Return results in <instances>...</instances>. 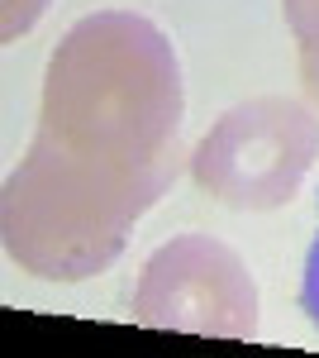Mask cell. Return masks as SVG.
I'll return each instance as SVG.
<instances>
[{
	"mask_svg": "<svg viewBox=\"0 0 319 358\" xmlns=\"http://www.w3.org/2000/svg\"><path fill=\"white\" fill-rule=\"evenodd\" d=\"M43 5H48V0H5V38H20V34L38 20Z\"/></svg>",
	"mask_w": 319,
	"mask_h": 358,
	"instance_id": "cell-7",
	"label": "cell"
},
{
	"mask_svg": "<svg viewBox=\"0 0 319 358\" xmlns=\"http://www.w3.org/2000/svg\"><path fill=\"white\" fill-rule=\"evenodd\" d=\"M315 158L319 115L291 96H253L195 143L191 177L234 210H276L305 187Z\"/></svg>",
	"mask_w": 319,
	"mask_h": 358,
	"instance_id": "cell-3",
	"label": "cell"
},
{
	"mask_svg": "<svg viewBox=\"0 0 319 358\" xmlns=\"http://www.w3.org/2000/svg\"><path fill=\"white\" fill-rule=\"evenodd\" d=\"M133 320L205 339H258V282L229 244L177 234L143 263Z\"/></svg>",
	"mask_w": 319,
	"mask_h": 358,
	"instance_id": "cell-4",
	"label": "cell"
},
{
	"mask_svg": "<svg viewBox=\"0 0 319 358\" xmlns=\"http://www.w3.org/2000/svg\"><path fill=\"white\" fill-rule=\"evenodd\" d=\"M281 10L300 48V86L319 110V0H281Z\"/></svg>",
	"mask_w": 319,
	"mask_h": 358,
	"instance_id": "cell-5",
	"label": "cell"
},
{
	"mask_svg": "<svg viewBox=\"0 0 319 358\" xmlns=\"http://www.w3.org/2000/svg\"><path fill=\"white\" fill-rule=\"evenodd\" d=\"M172 172H110L34 134L0 192L10 263L48 282H86L124 253L129 229L172 187Z\"/></svg>",
	"mask_w": 319,
	"mask_h": 358,
	"instance_id": "cell-2",
	"label": "cell"
},
{
	"mask_svg": "<svg viewBox=\"0 0 319 358\" xmlns=\"http://www.w3.org/2000/svg\"><path fill=\"white\" fill-rule=\"evenodd\" d=\"M300 306H305V315L315 320V330H319V234H315V244H310V258H305V282H300Z\"/></svg>",
	"mask_w": 319,
	"mask_h": 358,
	"instance_id": "cell-6",
	"label": "cell"
},
{
	"mask_svg": "<svg viewBox=\"0 0 319 358\" xmlns=\"http://www.w3.org/2000/svg\"><path fill=\"white\" fill-rule=\"evenodd\" d=\"M186 86L172 38L148 15L96 10L57 38L38 138L110 172H172Z\"/></svg>",
	"mask_w": 319,
	"mask_h": 358,
	"instance_id": "cell-1",
	"label": "cell"
}]
</instances>
